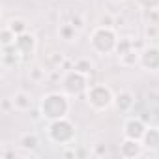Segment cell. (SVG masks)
Here are the masks:
<instances>
[{
  "instance_id": "obj_23",
  "label": "cell",
  "mask_w": 159,
  "mask_h": 159,
  "mask_svg": "<svg viewBox=\"0 0 159 159\" xmlns=\"http://www.w3.org/2000/svg\"><path fill=\"white\" fill-rule=\"evenodd\" d=\"M144 38L146 39H157L159 38V26L155 23H148L144 26Z\"/></svg>"
},
{
  "instance_id": "obj_1",
  "label": "cell",
  "mask_w": 159,
  "mask_h": 159,
  "mask_svg": "<svg viewBox=\"0 0 159 159\" xmlns=\"http://www.w3.org/2000/svg\"><path fill=\"white\" fill-rule=\"evenodd\" d=\"M38 109L41 111V118L47 120V122L66 118L69 114V111H71L69 96L66 92H49L39 99Z\"/></svg>"
},
{
  "instance_id": "obj_22",
  "label": "cell",
  "mask_w": 159,
  "mask_h": 159,
  "mask_svg": "<svg viewBox=\"0 0 159 159\" xmlns=\"http://www.w3.org/2000/svg\"><path fill=\"white\" fill-rule=\"evenodd\" d=\"M28 77H30V81H34V83H41V81H45V69L39 67V66H34V67H30Z\"/></svg>"
},
{
  "instance_id": "obj_10",
  "label": "cell",
  "mask_w": 159,
  "mask_h": 159,
  "mask_svg": "<svg viewBox=\"0 0 159 159\" xmlns=\"http://www.w3.org/2000/svg\"><path fill=\"white\" fill-rule=\"evenodd\" d=\"M135 103H137V99H135V94L131 90H120L114 96V109L122 114L131 112L135 109Z\"/></svg>"
},
{
  "instance_id": "obj_14",
  "label": "cell",
  "mask_w": 159,
  "mask_h": 159,
  "mask_svg": "<svg viewBox=\"0 0 159 159\" xmlns=\"http://www.w3.org/2000/svg\"><path fill=\"white\" fill-rule=\"evenodd\" d=\"M142 146L150 152H157L159 150V127H148L144 137H142Z\"/></svg>"
},
{
  "instance_id": "obj_26",
  "label": "cell",
  "mask_w": 159,
  "mask_h": 159,
  "mask_svg": "<svg viewBox=\"0 0 159 159\" xmlns=\"http://www.w3.org/2000/svg\"><path fill=\"white\" fill-rule=\"evenodd\" d=\"M98 25L99 26H112L114 25V17L111 13H103L99 19H98Z\"/></svg>"
},
{
  "instance_id": "obj_7",
  "label": "cell",
  "mask_w": 159,
  "mask_h": 159,
  "mask_svg": "<svg viewBox=\"0 0 159 159\" xmlns=\"http://www.w3.org/2000/svg\"><path fill=\"white\" fill-rule=\"evenodd\" d=\"M139 66L144 71H159V45L150 43L140 49V62Z\"/></svg>"
},
{
  "instance_id": "obj_6",
  "label": "cell",
  "mask_w": 159,
  "mask_h": 159,
  "mask_svg": "<svg viewBox=\"0 0 159 159\" xmlns=\"http://www.w3.org/2000/svg\"><path fill=\"white\" fill-rule=\"evenodd\" d=\"M13 45H15L17 52L21 54V58H23V64H28V62H30V60L36 56V52H38V38H36L32 32L19 34Z\"/></svg>"
},
{
  "instance_id": "obj_9",
  "label": "cell",
  "mask_w": 159,
  "mask_h": 159,
  "mask_svg": "<svg viewBox=\"0 0 159 159\" xmlns=\"http://www.w3.org/2000/svg\"><path fill=\"white\" fill-rule=\"evenodd\" d=\"M144 150L146 148L142 146L140 140H133V139H125V137L118 146V153L124 159H137V157H140L144 153Z\"/></svg>"
},
{
  "instance_id": "obj_29",
  "label": "cell",
  "mask_w": 159,
  "mask_h": 159,
  "mask_svg": "<svg viewBox=\"0 0 159 159\" xmlns=\"http://www.w3.org/2000/svg\"><path fill=\"white\" fill-rule=\"evenodd\" d=\"M112 2H125V0H112Z\"/></svg>"
},
{
  "instance_id": "obj_2",
  "label": "cell",
  "mask_w": 159,
  "mask_h": 159,
  "mask_svg": "<svg viewBox=\"0 0 159 159\" xmlns=\"http://www.w3.org/2000/svg\"><path fill=\"white\" fill-rule=\"evenodd\" d=\"M118 34L114 30V26H96L90 32V47L96 54L107 56L112 54L116 51V43H118Z\"/></svg>"
},
{
  "instance_id": "obj_18",
  "label": "cell",
  "mask_w": 159,
  "mask_h": 159,
  "mask_svg": "<svg viewBox=\"0 0 159 159\" xmlns=\"http://www.w3.org/2000/svg\"><path fill=\"white\" fill-rule=\"evenodd\" d=\"M15 39H17V36L10 30L8 25H4L2 30H0V45H2V47H10V45L15 43Z\"/></svg>"
},
{
  "instance_id": "obj_17",
  "label": "cell",
  "mask_w": 159,
  "mask_h": 159,
  "mask_svg": "<svg viewBox=\"0 0 159 159\" xmlns=\"http://www.w3.org/2000/svg\"><path fill=\"white\" fill-rule=\"evenodd\" d=\"M6 25L10 26V30H11L15 36L28 32V21H26V19H23V17H13V19H10Z\"/></svg>"
},
{
  "instance_id": "obj_4",
  "label": "cell",
  "mask_w": 159,
  "mask_h": 159,
  "mask_svg": "<svg viewBox=\"0 0 159 159\" xmlns=\"http://www.w3.org/2000/svg\"><path fill=\"white\" fill-rule=\"evenodd\" d=\"M75 137H77V127L67 116L60 118V120H52L47 125V139L60 148L73 144Z\"/></svg>"
},
{
  "instance_id": "obj_21",
  "label": "cell",
  "mask_w": 159,
  "mask_h": 159,
  "mask_svg": "<svg viewBox=\"0 0 159 159\" xmlns=\"http://www.w3.org/2000/svg\"><path fill=\"white\" fill-rule=\"evenodd\" d=\"M142 11H159V0H135Z\"/></svg>"
},
{
  "instance_id": "obj_8",
  "label": "cell",
  "mask_w": 159,
  "mask_h": 159,
  "mask_svg": "<svg viewBox=\"0 0 159 159\" xmlns=\"http://www.w3.org/2000/svg\"><path fill=\"white\" fill-rule=\"evenodd\" d=\"M146 129H148V125L144 124L142 118H139V116H129V118L124 122V125H122V135H124L125 139L142 140Z\"/></svg>"
},
{
  "instance_id": "obj_27",
  "label": "cell",
  "mask_w": 159,
  "mask_h": 159,
  "mask_svg": "<svg viewBox=\"0 0 159 159\" xmlns=\"http://www.w3.org/2000/svg\"><path fill=\"white\" fill-rule=\"evenodd\" d=\"M2 111L8 114V112H11V111H15V107H13V99L11 98H4L2 99Z\"/></svg>"
},
{
  "instance_id": "obj_25",
  "label": "cell",
  "mask_w": 159,
  "mask_h": 159,
  "mask_svg": "<svg viewBox=\"0 0 159 159\" xmlns=\"http://www.w3.org/2000/svg\"><path fill=\"white\" fill-rule=\"evenodd\" d=\"M69 23H71V25H73L77 30H83V28H84V17H83L81 13H73Z\"/></svg>"
},
{
  "instance_id": "obj_15",
  "label": "cell",
  "mask_w": 159,
  "mask_h": 159,
  "mask_svg": "<svg viewBox=\"0 0 159 159\" xmlns=\"http://www.w3.org/2000/svg\"><path fill=\"white\" fill-rule=\"evenodd\" d=\"M77 34H79V30L71 25V23H64V25H60L58 26V36H60V39L62 41H75L77 39Z\"/></svg>"
},
{
  "instance_id": "obj_28",
  "label": "cell",
  "mask_w": 159,
  "mask_h": 159,
  "mask_svg": "<svg viewBox=\"0 0 159 159\" xmlns=\"http://www.w3.org/2000/svg\"><path fill=\"white\" fill-rule=\"evenodd\" d=\"M94 153H96V155H105V153H107L105 144H98V146H96V150H94Z\"/></svg>"
},
{
  "instance_id": "obj_5",
  "label": "cell",
  "mask_w": 159,
  "mask_h": 159,
  "mask_svg": "<svg viewBox=\"0 0 159 159\" xmlns=\"http://www.w3.org/2000/svg\"><path fill=\"white\" fill-rule=\"evenodd\" d=\"M88 86H90V77L81 73V71H77V69H73V67L62 79V92H66L69 98L86 94Z\"/></svg>"
},
{
  "instance_id": "obj_16",
  "label": "cell",
  "mask_w": 159,
  "mask_h": 159,
  "mask_svg": "<svg viewBox=\"0 0 159 159\" xmlns=\"http://www.w3.org/2000/svg\"><path fill=\"white\" fill-rule=\"evenodd\" d=\"M139 62H140V51H137V49H131L120 56V64L124 67H135V66H139Z\"/></svg>"
},
{
  "instance_id": "obj_13",
  "label": "cell",
  "mask_w": 159,
  "mask_h": 159,
  "mask_svg": "<svg viewBox=\"0 0 159 159\" xmlns=\"http://www.w3.org/2000/svg\"><path fill=\"white\" fill-rule=\"evenodd\" d=\"M38 146H39V137H38L34 131L23 133V135L17 139V148H19V150H25V152H34Z\"/></svg>"
},
{
  "instance_id": "obj_11",
  "label": "cell",
  "mask_w": 159,
  "mask_h": 159,
  "mask_svg": "<svg viewBox=\"0 0 159 159\" xmlns=\"http://www.w3.org/2000/svg\"><path fill=\"white\" fill-rule=\"evenodd\" d=\"M0 62H2V67L4 69H15L23 64V58L21 54L17 52L15 45H10V47H2V54H0Z\"/></svg>"
},
{
  "instance_id": "obj_20",
  "label": "cell",
  "mask_w": 159,
  "mask_h": 159,
  "mask_svg": "<svg viewBox=\"0 0 159 159\" xmlns=\"http://www.w3.org/2000/svg\"><path fill=\"white\" fill-rule=\"evenodd\" d=\"M131 49H135L133 47V39L131 38H120L118 39V43H116V54L118 56H122V54H125L127 51H131Z\"/></svg>"
},
{
  "instance_id": "obj_24",
  "label": "cell",
  "mask_w": 159,
  "mask_h": 159,
  "mask_svg": "<svg viewBox=\"0 0 159 159\" xmlns=\"http://www.w3.org/2000/svg\"><path fill=\"white\" fill-rule=\"evenodd\" d=\"M49 62H51V69H60L62 64L66 62V58L62 52H52V54H49Z\"/></svg>"
},
{
  "instance_id": "obj_19",
  "label": "cell",
  "mask_w": 159,
  "mask_h": 159,
  "mask_svg": "<svg viewBox=\"0 0 159 159\" xmlns=\"http://www.w3.org/2000/svg\"><path fill=\"white\" fill-rule=\"evenodd\" d=\"M73 69H77V71H81V73L90 77V73L94 71V64L90 62V58H79V60H75Z\"/></svg>"
},
{
  "instance_id": "obj_12",
  "label": "cell",
  "mask_w": 159,
  "mask_h": 159,
  "mask_svg": "<svg viewBox=\"0 0 159 159\" xmlns=\"http://www.w3.org/2000/svg\"><path fill=\"white\" fill-rule=\"evenodd\" d=\"M11 99H13L15 111H19V112H28V111H32L34 101H32V96H30L28 92L19 90V92H15V94L11 96Z\"/></svg>"
},
{
  "instance_id": "obj_3",
  "label": "cell",
  "mask_w": 159,
  "mask_h": 159,
  "mask_svg": "<svg viewBox=\"0 0 159 159\" xmlns=\"http://www.w3.org/2000/svg\"><path fill=\"white\" fill-rule=\"evenodd\" d=\"M114 92L105 83H94L86 90V103L96 112H105L114 107Z\"/></svg>"
}]
</instances>
